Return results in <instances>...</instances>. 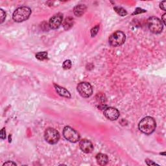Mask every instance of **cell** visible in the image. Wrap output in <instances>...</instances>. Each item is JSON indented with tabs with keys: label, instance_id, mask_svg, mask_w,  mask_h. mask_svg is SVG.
<instances>
[{
	"label": "cell",
	"instance_id": "obj_1",
	"mask_svg": "<svg viewBox=\"0 0 166 166\" xmlns=\"http://www.w3.org/2000/svg\"><path fill=\"white\" fill-rule=\"evenodd\" d=\"M156 127V121L151 117H145L139 121L138 125L139 130L143 133L149 135L153 132Z\"/></svg>",
	"mask_w": 166,
	"mask_h": 166
},
{
	"label": "cell",
	"instance_id": "obj_2",
	"mask_svg": "<svg viewBox=\"0 0 166 166\" xmlns=\"http://www.w3.org/2000/svg\"><path fill=\"white\" fill-rule=\"evenodd\" d=\"M31 15V10L28 6H21L14 12L12 15V19L16 22H22L29 18Z\"/></svg>",
	"mask_w": 166,
	"mask_h": 166
},
{
	"label": "cell",
	"instance_id": "obj_3",
	"mask_svg": "<svg viewBox=\"0 0 166 166\" xmlns=\"http://www.w3.org/2000/svg\"><path fill=\"white\" fill-rule=\"evenodd\" d=\"M147 26L149 29L155 34L160 33L164 28L162 22L157 17H151L147 19Z\"/></svg>",
	"mask_w": 166,
	"mask_h": 166
},
{
	"label": "cell",
	"instance_id": "obj_4",
	"mask_svg": "<svg viewBox=\"0 0 166 166\" xmlns=\"http://www.w3.org/2000/svg\"><path fill=\"white\" fill-rule=\"evenodd\" d=\"M126 40L125 33L120 31H117L110 36L109 42V44L113 47H117V46L123 45Z\"/></svg>",
	"mask_w": 166,
	"mask_h": 166
},
{
	"label": "cell",
	"instance_id": "obj_5",
	"mask_svg": "<svg viewBox=\"0 0 166 166\" xmlns=\"http://www.w3.org/2000/svg\"><path fill=\"white\" fill-rule=\"evenodd\" d=\"M64 137L71 143H76L80 139V134L75 129L69 126H66L63 129Z\"/></svg>",
	"mask_w": 166,
	"mask_h": 166
},
{
	"label": "cell",
	"instance_id": "obj_6",
	"mask_svg": "<svg viewBox=\"0 0 166 166\" xmlns=\"http://www.w3.org/2000/svg\"><path fill=\"white\" fill-rule=\"evenodd\" d=\"M44 138L48 143L51 145L55 144L60 139L59 132L53 128H48L45 131Z\"/></svg>",
	"mask_w": 166,
	"mask_h": 166
},
{
	"label": "cell",
	"instance_id": "obj_7",
	"mask_svg": "<svg viewBox=\"0 0 166 166\" xmlns=\"http://www.w3.org/2000/svg\"><path fill=\"white\" fill-rule=\"evenodd\" d=\"M77 90L83 97H90L93 94V89L90 83L83 82L79 83L77 86Z\"/></svg>",
	"mask_w": 166,
	"mask_h": 166
},
{
	"label": "cell",
	"instance_id": "obj_8",
	"mask_svg": "<svg viewBox=\"0 0 166 166\" xmlns=\"http://www.w3.org/2000/svg\"><path fill=\"white\" fill-rule=\"evenodd\" d=\"M63 16L61 13H58V14L53 16L49 22V26L52 29H57L59 28V26L62 23Z\"/></svg>",
	"mask_w": 166,
	"mask_h": 166
},
{
	"label": "cell",
	"instance_id": "obj_9",
	"mask_svg": "<svg viewBox=\"0 0 166 166\" xmlns=\"http://www.w3.org/2000/svg\"><path fill=\"white\" fill-rule=\"evenodd\" d=\"M104 116L111 121H115L119 117V112L113 107H108L104 110Z\"/></svg>",
	"mask_w": 166,
	"mask_h": 166
},
{
	"label": "cell",
	"instance_id": "obj_10",
	"mask_svg": "<svg viewBox=\"0 0 166 166\" xmlns=\"http://www.w3.org/2000/svg\"><path fill=\"white\" fill-rule=\"evenodd\" d=\"M80 149L85 153H90L94 150V145L88 139H82L79 143Z\"/></svg>",
	"mask_w": 166,
	"mask_h": 166
},
{
	"label": "cell",
	"instance_id": "obj_11",
	"mask_svg": "<svg viewBox=\"0 0 166 166\" xmlns=\"http://www.w3.org/2000/svg\"><path fill=\"white\" fill-rule=\"evenodd\" d=\"M54 87L55 88L56 92L58 93V94L59 96L66 97V98H70L71 97L70 93L66 88H62V87H61V86L57 85L55 84H54Z\"/></svg>",
	"mask_w": 166,
	"mask_h": 166
},
{
	"label": "cell",
	"instance_id": "obj_12",
	"mask_svg": "<svg viewBox=\"0 0 166 166\" xmlns=\"http://www.w3.org/2000/svg\"><path fill=\"white\" fill-rule=\"evenodd\" d=\"M96 161L99 165H105L109 162L108 156L105 154L99 153L96 155Z\"/></svg>",
	"mask_w": 166,
	"mask_h": 166
},
{
	"label": "cell",
	"instance_id": "obj_13",
	"mask_svg": "<svg viewBox=\"0 0 166 166\" xmlns=\"http://www.w3.org/2000/svg\"><path fill=\"white\" fill-rule=\"evenodd\" d=\"M86 11V6L84 5H77L74 9V14L76 16L80 17L83 16Z\"/></svg>",
	"mask_w": 166,
	"mask_h": 166
},
{
	"label": "cell",
	"instance_id": "obj_14",
	"mask_svg": "<svg viewBox=\"0 0 166 166\" xmlns=\"http://www.w3.org/2000/svg\"><path fill=\"white\" fill-rule=\"evenodd\" d=\"M74 25V18L69 17L66 18L63 22V27L65 30L70 29Z\"/></svg>",
	"mask_w": 166,
	"mask_h": 166
},
{
	"label": "cell",
	"instance_id": "obj_15",
	"mask_svg": "<svg viewBox=\"0 0 166 166\" xmlns=\"http://www.w3.org/2000/svg\"><path fill=\"white\" fill-rule=\"evenodd\" d=\"M48 54L46 51H43V52H39L38 53L36 54V58L38 59L39 61H44L48 58Z\"/></svg>",
	"mask_w": 166,
	"mask_h": 166
},
{
	"label": "cell",
	"instance_id": "obj_16",
	"mask_svg": "<svg viewBox=\"0 0 166 166\" xmlns=\"http://www.w3.org/2000/svg\"><path fill=\"white\" fill-rule=\"evenodd\" d=\"M114 9L117 13V14L121 16H125L127 15V12L122 7H119V6H114Z\"/></svg>",
	"mask_w": 166,
	"mask_h": 166
},
{
	"label": "cell",
	"instance_id": "obj_17",
	"mask_svg": "<svg viewBox=\"0 0 166 166\" xmlns=\"http://www.w3.org/2000/svg\"><path fill=\"white\" fill-rule=\"evenodd\" d=\"M71 62L70 60H66V61H65L64 62H63V64H62V68L64 69V70H69L71 68Z\"/></svg>",
	"mask_w": 166,
	"mask_h": 166
},
{
	"label": "cell",
	"instance_id": "obj_18",
	"mask_svg": "<svg viewBox=\"0 0 166 166\" xmlns=\"http://www.w3.org/2000/svg\"><path fill=\"white\" fill-rule=\"evenodd\" d=\"M99 29V27L98 25H96V27H94L91 30V35L92 37H94L97 34Z\"/></svg>",
	"mask_w": 166,
	"mask_h": 166
},
{
	"label": "cell",
	"instance_id": "obj_19",
	"mask_svg": "<svg viewBox=\"0 0 166 166\" xmlns=\"http://www.w3.org/2000/svg\"><path fill=\"white\" fill-rule=\"evenodd\" d=\"M0 12H1V23H2L6 18V13L4 12L3 9L0 10Z\"/></svg>",
	"mask_w": 166,
	"mask_h": 166
},
{
	"label": "cell",
	"instance_id": "obj_20",
	"mask_svg": "<svg viewBox=\"0 0 166 166\" xmlns=\"http://www.w3.org/2000/svg\"><path fill=\"white\" fill-rule=\"evenodd\" d=\"M0 138L2 139H5L6 138V132L5 128H3L1 132H0Z\"/></svg>",
	"mask_w": 166,
	"mask_h": 166
},
{
	"label": "cell",
	"instance_id": "obj_21",
	"mask_svg": "<svg viewBox=\"0 0 166 166\" xmlns=\"http://www.w3.org/2000/svg\"><path fill=\"white\" fill-rule=\"evenodd\" d=\"M146 12L145 10H143V9H142L140 8H137L136 10L135 11V12L133 13L132 15H137V14H139V13H143V12Z\"/></svg>",
	"mask_w": 166,
	"mask_h": 166
},
{
	"label": "cell",
	"instance_id": "obj_22",
	"mask_svg": "<svg viewBox=\"0 0 166 166\" xmlns=\"http://www.w3.org/2000/svg\"><path fill=\"white\" fill-rule=\"evenodd\" d=\"M145 162H146V164H147V165H158V164L153 162L152 160H149V159H147V160H145Z\"/></svg>",
	"mask_w": 166,
	"mask_h": 166
},
{
	"label": "cell",
	"instance_id": "obj_23",
	"mask_svg": "<svg viewBox=\"0 0 166 166\" xmlns=\"http://www.w3.org/2000/svg\"><path fill=\"white\" fill-rule=\"evenodd\" d=\"M165 4H166V2L165 1H163L162 2H161V3L160 4V7L161 9H162L163 11H165L166 9H165Z\"/></svg>",
	"mask_w": 166,
	"mask_h": 166
},
{
	"label": "cell",
	"instance_id": "obj_24",
	"mask_svg": "<svg viewBox=\"0 0 166 166\" xmlns=\"http://www.w3.org/2000/svg\"><path fill=\"white\" fill-rule=\"evenodd\" d=\"M3 165V166H5V165H16V164L15 163V162H13L8 161V162H6L4 163Z\"/></svg>",
	"mask_w": 166,
	"mask_h": 166
},
{
	"label": "cell",
	"instance_id": "obj_25",
	"mask_svg": "<svg viewBox=\"0 0 166 166\" xmlns=\"http://www.w3.org/2000/svg\"><path fill=\"white\" fill-rule=\"evenodd\" d=\"M165 16H166V14H165V13H164V14L163 16H162V22H163V23H164V25H166V22H165Z\"/></svg>",
	"mask_w": 166,
	"mask_h": 166
}]
</instances>
